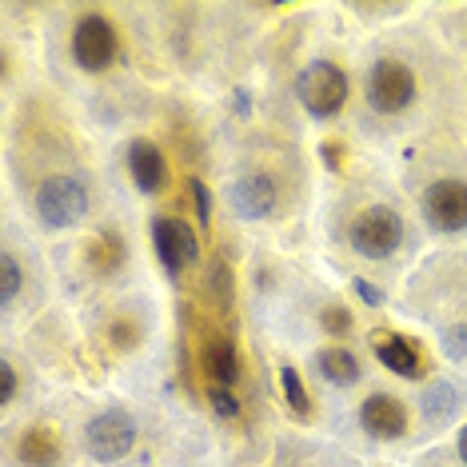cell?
Masks as SVG:
<instances>
[{"label": "cell", "instance_id": "e0dca14e", "mask_svg": "<svg viewBox=\"0 0 467 467\" xmlns=\"http://www.w3.org/2000/svg\"><path fill=\"white\" fill-rule=\"evenodd\" d=\"M460 403H463L460 388L448 384V379H440L435 388L423 391V411H428V416H451V411H460Z\"/></svg>", "mask_w": 467, "mask_h": 467}, {"label": "cell", "instance_id": "6da1fadb", "mask_svg": "<svg viewBox=\"0 0 467 467\" xmlns=\"http://www.w3.org/2000/svg\"><path fill=\"white\" fill-rule=\"evenodd\" d=\"M88 212V188L77 176H52L36 192V216L48 228H72Z\"/></svg>", "mask_w": 467, "mask_h": 467}, {"label": "cell", "instance_id": "484cf974", "mask_svg": "<svg viewBox=\"0 0 467 467\" xmlns=\"http://www.w3.org/2000/svg\"><path fill=\"white\" fill-rule=\"evenodd\" d=\"M356 292H359V296H364V300H368L371 307H379V304H384V296H379L376 288H371V284H368V280H356Z\"/></svg>", "mask_w": 467, "mask_h": 467}, {"label": "cell", "instance_id": "d6986e66", "mask_svg": "<svg viewBox=\"0 0 467 467\" xmlns=\"http://www.w3.org/2000/svg\"><path fill=\"white\" fill-rule=\"evenodd\" d=\"M280 388H284V396H288V408L296 416H307V396H304V384H300V371L292 364L280 368Z\"/></svg>", "mask_w": 467, "mask_h": 467}, {"label": "cell", "instance_id": "ba28073f", "mask_svg": "<svg viewBox=\"0 0 467 467\" xmlns=\"http://www.w3.org/2000/svg\"><path fill=\"white\" fill-rule=\"evenodd\" d=\"M152 248H156V256H161V264L172 275L184 268V264H192L200 256L192 228H188L184 220H172V216H156L152 220Z\"/></svg>", "mask_w": 467, "mask_h": 467}, {"label": "cell", "instance_id": "cb8c5ba5", "mask_svg": "<svg viewBox=\"0 0 467 467\" xmlns=\"http://www.w3.org/2000/svg\"><path fill=\"white\" fill-rule=\"evenodd\" d=\"M13 391H16V368L5 359V364H0V403L13 400Z\"/></svg>", "mask_w": 467, "mask_h": 467}, {"label": "cell", "instance_id": "9a60e30c", "mask_svg": "<svg viewBox=\"0 0 467 467\" xmlns=\"http://www.w3.org/2000/svg\"><path fill=\"white\" fill-rule=\"evenodd\" d=\"M204 371L212 384L220 388H232L240 376V364H236V348L228 344V339H212V344L204 348Z\"/></svg>", "mask_w": 467, "mask_h": 467}, {"label": "cell", "instance_id": "52a82bcc", "mask_svg": "<svg viewBox=\"0 0 467 467\" xmlns=\"http://www.w3.org/2000/svg\"><path fill=\"white\" fill-rule=\"evenodd\" d=\"M423 212L440 232L467 228V184L463 180H435L423 196Z\"/></svg>", "mask_w": 467, "mask_h": 467}, {"label": "cell", "instance_id": "ffe728a7", "mask_svg": "<svg viewBox=\"0 0 467 467\" xmlns=\"http://www.w3.org/2000/svg\"><path fill=\"white\" fill-rule=\"evenodd\" d=\"M208 284H212V296H216L220 304L232 300V272H228V264H212Z\"/></svg>", "mask_w": 467, "mask_h": 467}, {"label": "cell", "instance_id": "277c9868", "mask_svg": "<svg viewBox=\"0 0 467 467\" xmlns=\"http://www.w3.org/2000/svg\"><path fill=\"white\" fill-rule=\"evenodd\" d=\"M84 443H88L92 460H100V463L124 460V455L132 451V443H136V420H132V411H124V408L100 411V416L92 420L88 428H84Z\"/></svg>", "mask_w": 467, "mask_h": 467}, {"label": "cell", "instance_id": "2e32d148", "mask_svg": "<svg viewBox=\"0 0 467 467\" xmlns=\"http://www.w3.org/2000/svg\"><path fill=\"white\" fill-rule=\"evenodd\" d=\"M88 268L97 272V275H109L120 268V260H124V244L112 236V232H100V236H92L88 240Z\"/></svg>", "mask_w": 467, "mask_h": 467}, {"label": "cell", "instance_id": "7402d4cb", "mask_svg": "<svg viewBox=\"0 0 467 467\" xmlns=\"http://www.w3.org/2000/svg\"><path fill=\"white\" fill-rule=\"evenodd\" d=\"M324 327L339 336V332H348V327H352V316H348L344 307H327V312H324Z\"/></svg>", "mask_w": 467, "mask_h": 467}, {"label": "cell", "instance_id": "8992f818", "mask_svg": "<svg viewBox=\"0 0 467 467\" xmlns=\"http://www.w3.org/2000/svg\"><path fill=\"white\" fill-rule=\"evenodd\" d=\"M368 100L379 112H403L416 100V77L400 60H379L368 77Z\"/></svg>", "mask_w": 467, "mask_h": 467}, {"label": "cell", "instance_id": "8fae6325", "mask_svg": "<svg viewBox=\"0 0 467 467\" xmlns=\"http://www.w3.org/2000/svg\"><path fill=\"white\" fill-rule=\"evenodd\" d=\"M371 352H376V359L388 371H396V376H408V379L420 376L416 348H411L403 336H396V332H371Z\"/></svg>", "mask_w": 467, "mask_h": 467}, {"label": "cell", "instance_id": "5bb4252c", "mask_svg": "<svg viewBox=\"0 0 467 467\" xmlns=\"http://www.w3.org/2000/svg\"><path fill=\"white\" fill-rule=\"evenodd\" d=\"M316 368H320V376L336 388H352L359 379V359L348 352V348H324L320 359H316Z\"/></svg>", "mask_w": 467, "mask_h": 467}, {"label": "cell", "instance_id": "4316f807", "mask_svg": "<svg viewBox=\"0 0 467 467\" xmlns=\"http://www.w3.org/2000/svg\"><path fill=\"white\" fill-rule=\"evenodd\" d=\"M324 156H327L332 168H339V144H324Z\"/></svg>", "mask_w": 467, "mask_h": 467}, {"label": "cell", "instance_id": "603a6c76", "mask_svg": "<svg viewBox=\"0 0 467 467\" xmlns=\"http://www.w3.org/2000/svg\"><path fill=\"white\" fill-rule=\"evenodd\" d=\"M188 192H192V200H196V220L208 224V188L200 184V180H188Z\"/></svg>", "mask_w": 467, "mask_h": 467}, {"label": "cell", "instance_id": "83f0119b", "mask_svg": "<svg viewBox=\"0 0 467 467\" xmlns=\"http://www.w3.org/2000/svg\"><path fill=\"white\" fill-rule=\"evenodd\" d=\"M460 455H463V463H467V428L460 431Z\"/></svg>", "mask_w": 467, "mask_h": 467}, {"label": "cell", "instance_id": "7a4b0ae2", "mask_svg": "<svg viewBox=\"0 0 467 467\" xmlns=\"http://www.w3.org/2000/svg\"><path fill=\"white\" fill-rule=\"evenodd\" d=\"M296 92H300V104L312 116H336L348 100V77H344V68L332 65V60H316V65H307L300 72Z\"/></svg>", "mask_w": 467, "mask_h": 467}, {"label": "cell", "instance_id": "4fadbf2b", "mask_svg": "<svg viewBox=\"0 0 467 467\" xmlns=\"http://www.w3.org/2000/svg\"><path fill=\"white\" fill-rule=\"evenodd\" d=\"M20 460L28 467H57L60 460V440L48 428H28L20 435Z\"/></svg>", "mask_w": 467, "mask_h": 467}, {"label": "cell", "instance_id": "5b68a950", "mask_svg": "<svg viewBox=\"0 0 467 467\" xmlns=\"http://www.w3.org/2000/svg\"><path fill=\"white\" fill-rule=\"evenodd\" d=\"M116 48H120V40H116L112 20H104L97 13L84 16L77 33H72V57H77V65L84 72H104L116 60Z\"/></svg>", "mask_w": 467, "mask_h": 467}, {"label": "cell", "instance_id": "3957f363", "mask_svg": "<svg viewBox=\"0 0 467 467\" xmlns=\"http://www.w3.org/2000/svg\"><path fill=\"white\" fill-rule=\"evenodd\" d=\"M400 240H403V220L384 204L364 208L352 220V248L359 252V256H368V260L391 256V252L400 248Z\"/></svg>", "mask_w": 467, "mask_h": 467}, {"label": "cell", "instance_id": "9c48e42d", "mask_svg": "<svg viewBox=\"0 0 467 467\" xmlns=\"http://www.w3.org/2000/svg\"><path fill=\"white\" fill-rule=\"evenodd\" d=\"M275 200H280V188L268 172H252V176H240L236 188H232V204L244 220H264L275 212Z\"/></svg>", "mask_w": 467, "mask_h": 467}, {"label": "cell", "instance_id": "30bf717a", "mask_svg": "<svg viewBox=\"0 0 467 467\" xmlns=\"http://www.w3.org/2000/svg\"><path fill=\"white\" fill-rule=\"evenodd\" d=\"M359 420L376 440H400L408 431V408L391 396H368L364 408H359Z\"/></svg>", "mask_w": 467, "mask_h": 467}, {"label": "cell", "instance_id": "44dd1931", "mask_svg": "<svg viewBox=\"0 0 467 467\" xmlns=\"http://www.w3.org/2000/svg\"><path fill=\"white\" fill-rule=\"evenodd\" d=\"M208 400H212V408L220 411V416H240V400L232 396L228 388H220V384H212L208 388Z\"/></svg>", "mask_w": 467, "mask_h": 467}, {"label": "cell", "instance_id": "d4e9b609", "mask_svg": "<svg viewBox=\"0 0 467 467\" xmlns=\"http://www.w3.org/2000/svg\"><path fill=\"white\" fill-rule=\"evenodd\" d=\"M443 344H448L451 356H463L467 352V336L460 332V327H448V332H443Z\"/></svg>", "mask_w": 467, "mask_h": 467}, {"label": "cell", "instance_id": "7c38bea8", "mask_svg": "<svg viewBox=\"0 0 467 467\" xmlns=\"http://www.w3.org/2000/svg\"><path fill=\"white\" fill-rule=\"evenodd\" d=\"M129 168H132V180L140 184V192H161L164 180H168L164 156H161V148H156L152 140H132Z\"/></svg>", "mask_w": 467, "mask_h": 467}, {"label": "cell", "instance_id": "ac0fdd59", "mask_svg": "<svg viewBox=\"0 0 467 467\" xmlns=\"http://www.w3.org/2000/svg\"><path fill=\"white\" fill-rule=\"evenodd\" d=\"M20 264L13 260V252H0V304H13L16 300V292H20Z\"/></svg>", "mask_w": 467, "mask_h": 467}]
</instances>
